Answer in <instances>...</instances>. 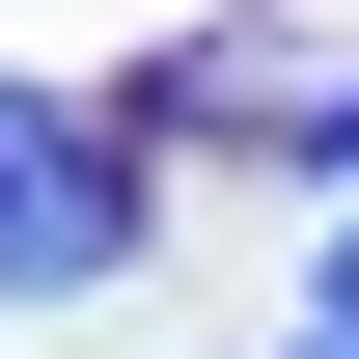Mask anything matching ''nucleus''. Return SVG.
<instances>
[{
  "mask_svg": "<svg viewBox=\"0 0 359 359\" xmlns=\"http://www.w3.org/2000/svg\"><path fill=\"white\" fill-rule=\"evenodd\" d=\"M111 276H138V138L0 83V304H111Z\"/></svg>",
  "mask_w": 359,
  "mask_h": 359,
  "instance_id": "obj_1",
  "label": "nucleus"
},
{
  "mask_svg": "<svg viewBox=\"0 0 359 359\" xmlns=\"http://www.w3.org/2000/svg\"><path fill=\"white\" fill-rule=\"evenodd\" d=\"M332 332H359V222H332Z\"/></svg>",
  "mask_w": 359,
  "mask_h": 359,
  "instance_id": "obj_2",
  "label": "nucleus"
},
{
  "mask_svg": "<svg viewBox=\"0 0 359 359\" xmlns=\"http://www.w3.org/2000/svg\"><path fill=\"white\" fill-rule=\"evenodd\" d=\"M304 359H359V332H304Z\"/></svg>",
  "mask_w": 359,
  "mask_h": 359,
  "instance_id": "obj_3",
  "label": "nucleus"
}]
</instances>
